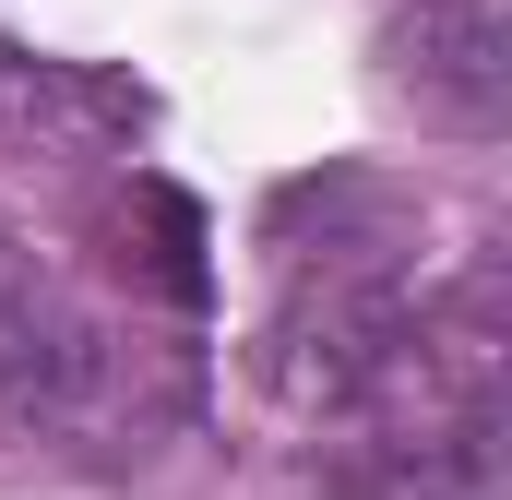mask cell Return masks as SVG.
<instances>
[{"instance_id": "obj_1", "label": "cell", "mask_w": 512, "mask_h": 500, "mask_svg": "<svg viewBox=\"0 0 512 500\" xmlns=\"http://www.w3.org/2000/svg\"><path fill=\"white\" fill-rule=\"evenodd\" d=\"M382 84L417 108V131L489 143L512 120V24H501V0H405L382 24Z\"/></svg>"}, {"instance_id": "obj_2", "label": "cell", "mask_w": 512, "mask_h": 500, "mask_svg": "<svg viewBox=\"0 0 512 500\" xmlns=\"http://www.w3.org/2000/svg\"><path fill=\"white\" fill-rule=\"evenodd\" d=\"M262 239L286 250V274H358V286H417V250H429V203L382 179V167H322V179H286Z\"/></svg>"}]
</instances>
